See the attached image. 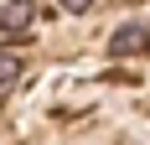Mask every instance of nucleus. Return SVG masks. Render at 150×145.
<instances>
[{"label": "nucleus", "instance_id": "nucleus-3", "mask_svg": "<svg viewBox=\"0 0 150 145\" xmlns=\"http://www.w3.org/2000/svg\"><path fill=\"white\" fill-rule=\"evenodd\" d=\"M16 78H21V57L16 52H0V88H11Z\"/></svg>", "mask_w": 150, "mask_h": 145}, {"label": "nucleus", "instance_id": "nucleus-1", "mask_svg": "<svg viewBox=\"0 0 150 145\" xmlns=\"http://www.w3.org/2000/svg\"><path fill=\"white\" fill-rule=\"evenodd\" d=\"M145 47H150V21H124L109 36V57H129V52H145Z\"/></svg>", "mask_w": 150, "mask_h": 145}, {"label": "nucleus", "instance_id": "nucleus-2", "mask_svg": "<svg viewBox=\"0 0 150 145\" xmlns=\"http://www.w3.org/2000/svg\"><path fill=\"white\" fill-rule=\"evenodd\" d=\"M31 16H36L31 0H0V31H26Z\"/></svg>", "mask_w": 150, "mask_h": 145}, {"label": "nucleus", "instance_id": "nucleus-4", "mask_svg": "<svg viewBox=\"0 0 150 145\" xmlns=\"http://www.w3.org/2000/svg\"><path fill=\"white\" fill-rule=\"evenodd\" d=\"M88 5H93V0H62V11H73V16H83Z\"/></svg>", "mask_w": 150, "mask_h": 145}]
</instances>
